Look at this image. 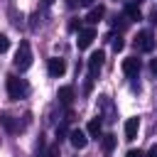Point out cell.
Listing matches in <instances>:
<instances>
[{"mask_svg": "<svg viewBox=\"0 0 157 157\" xmlns=\"http://www.w3.org/2000/svg\"><path fill=\"white\" fill-rule=\"evenodd\" d=\"M7 96L12 98V101H20V98H27V93H29V86H27V81L25 78H17V76H7Z\"/></svg>", "mask_w": 157, "mask_h": 157, "instance_id": "6da1fadb", "label": "cell"}, {"mask_svg": "<svg viewBox=\"0 0 157 157\" xmlns=\"http://www.w3.org/2000/svg\"><path fill=\"white\" fill-rule=\"evenodd\" d=\"M15 66L20 71H27L32 66V47H29V42H20V47L15 52Z\"/></svg>", "mask_w": 157, "mask_h": 157, "instance_id": "7a4b0ae2", "label": "cell"}, {"mask_svg": "<svg viewBox=\"0 0 157 157\" xmlns=\"http://www.w3.org/2000/svg\"><path fill=\"white\" fill-rule=\"evenodd\" d=\"M103 64H105V54H103L101 49H98V52H93V54L88 56V76H91V78H96V76L101 74Z\"/></svg>", "mask_w": 157, "mask_h": 157, "instance_id": "3957f363", "label": "cell"}, {"mask_svg": "<svg viewBox=\"0 0 157 157\" xmlns=\"http://www.w3.org/2000/svg\"><path fill=\"white\" fill-rule=\"evenodd\" d=\"M135 47H137V52H152V49H155V37H152V32H147V29L137 32Z\"/></svg>", "mask_w": 157, "mask_h": 157, "instance_id": "277c9868", "label": "cell"}, {"mask_svg": "<svg viewBox=\"0 0 157 157\" xmlns=\"http://www.w3.org/2000/svg\"><path fill=\"white\" fill-rule=\"evenodd\" d=\"M98 108H101V113H103V115H101L103 120H108V123L115 120V108H113V101H110L108 96H101V98H98Z\"/></svg>", "mask_w": 157, "mask_h": 157, "instance_id": "5b68a950", "label": "cell"}, {"mask_svg": "<svg viewBox=\"0 0 157 157\" xmlns=\"http://www.w3.org/2000/svg\"><path fill=\"white\" fill-rule=\"evenodd\" d=\"M69 140H71V145L76 147V150H83L86 145H88V132H83V130H71L69 132Z\"/></svg>", "mask_w": 157, "mask_h": 157, "instance_id": "8992f818", "label": "cell"}, {"mask_svg": "<svg viewBox=\"0 0 157 157\" xmlns=\"http://www.w3.org/2000/svg\"><path fill=\"white\" fill-rule=\"evenodd\" d=\"M96 39V29L93 27H86V29H81L78 32V39H76V44H78V49H86V47H91V42Z\"/></svg>", "mask_w": 157, "mask_h": 157, "instance_id": "52a82bcc", "label": "cell"}, {"mask_svg": "<svg viewBox=\"0 0 157 157\" xmlns=\"http://www.w3.org/2000/svg\"><path fill=\"white\" fill-rule=\"evenodd\" d=\"M123 71H125V76L135 78V76L140 74V59H137V56H128V59L123 61Z\"/></svg>", "mask_w": 157, "mask_h": 157, "instance_id": "ba28073f", "label": "cell"}, {"mask_svg": "<svg viewBox=\"0 0 157 157\" xmlns=\"http://www.w3.org/2000/svg\"><path fill=\"white\" fill-rule=\"evenodd\" d=\"M47 69H49V76L59 78V76L66 71V64H64V59H59V56H52V59H49V64H47Z\"/></svg>", "mask_w": 157, "mask_h": 157, "instance_id": "9c48e42d", "label": "cell"}, {"mask_svg": "<svg viewBox=\"0 0 157 157\" xmlns=\"http://www.w3.org/2000/svg\"><path fill=\"white\" fill-rule=\"evenodd\" d=\"M140 130V118H128L125 120V140H135Z\"/></svg>", "mask_w": 157, "mask_h": 157, "instance_id": "30bf717a", "label": "cell"}, {"mask_svg": "<svg viewBox=\"0 0 157 157\" xmlns=\"http://www.w3.org/2000/svg\"><path fill=\"white\" fill-rule=\"evenodd\" d=\"M103 15H105V7H103V5H93L91 12L86 15V22H88V25H96L98 20H103Z\"/></svg>", "mask_w": 157, "mask_h": 157, "instance_id": "8fae6325", "label": "cell"}, {"mask_svg": "<svg viewBox=\"0 0 157 157\" xmlns=\"http://www.w3.org/2000/svg\"><path fill=\"white\" fill-rule=\"evenodd\" d=\"M59 103L66 105V108L74 103V88H71V86H61V88H59Z\"/></svg>", "mask_w": 157, "mask_h": 157, "instance_id": "7c38bea8", "label": "cell"}, {"mask_svg": "<svg viewBox=\"0 0 157 157\" xmlns=\"http://www.w3.org/2000/svg\"><path fill=\"white\" fill-rule=\"evenodd\" d=\"M0 123L5 125V130H7V132H20V120H15L12 115L2 113V115H0Z\"/></svg>", "mask_w": 157, "mask_h": 157, "instance_id": "4fadbf2b", "label": "cell"}, {"mask_svg": "<svg viewBox=\"0 0 157 157\" xmlns=\"http://www.w3.org/2000/svg\"><path fill=\"white\" fill-rule=\"evenodd\" d=\"M86 132H88L91 137H101V132H103V120H101V115H98V118H93V120L88 123Z\"/></svg>", "mask_w": 157, "mask_h": 157, "instance_id": "5bb4252c", "label": "cell"}, {"mask_svg": "<svg viewBox=\"0 0 157 157\" xmlns=\"http://www.w3.org/2000/svg\"><path fill=\"white\" fill-rule=\"evenodd\" d=\"M115 142H118V137H115L113 132H105V135L101 137V145H103V152H105V155H110V152L115 150Z\"/></svg>", "mask_w": 157, "mask_h": 157, "instance_id": "9a60e30c", "label": "cell"}, {"mask_svg": "<svg viewBox=\"0 0 157 157\" xmlns=\"http://www.w3.org/2000/svg\"><path fill=\"white\" fill-rule=\"evenodd\" d=\"M125 17H128V20H142L140 5H135V2H128V5H125Z\"/></svg>", "mask_w": 157, "mask_h": 157, "instance_id": "2e32d148", "label": "cell"}, {"mask_svg": "<svg viewBox=\"0 0 157 157\" xmlns=\"http://www.w3.org/2000/svg\"><path fill=\"white\" fill-rule=\"evenodd\" d=\"M47 157H61V147H59V142H54V145L47 147Z\"/></svg>", "mask_w": 157, "mask_h": 157, "instance_id": "e0dca14e", "label": "cell"}, {"mask_svg": "<svg viewBox=\"0 0 157 157\" xmlns=\"http://www.w3.org/2000/svg\"><path fill=\"white\" fill-rule=\"evenodd\" d=\"M123 47H125V42H123V37H113V49H115V52H120Z\"/></svg>", "mask_w": 157, "mask_h": 157, "instance_id": "ac0fdd59", "label": "cell"}, {"mask_svg": "<svg viewBox=\"0 0 157 157\" xmlns=\"http://www.w3.org/2000/svg\"><path fill=\"white\" fill-rule=\"evenodd\" d=\"M7 47H10V39H7L5 34H0V54H2V52H7Z\"/></svg>", "mask_w": 157, "mask_h": 157, "instance_id": "d6986e66", "label": "cell"}, {"mask_svg": "<svg viewBox=\"0 0 157 157\" xmlns=\"http://www.w3.org/2000/svg\"><path fill=\"white\" fill-rule=\"evenodd\" d=\"M64 135H66V125H64V123H61V125H56V137H59V140H61V137H64ZM59 140H56V142H59Z\"/></svg>", "mask_w": 157, "mask_h": 157, "instance_id": "ffe728a7", "label": "cell"}, {"mask_svg": "<svg viewBox=\"0 0 157 157\" xmlns=\"http://www.w3.org/2000/svg\"><path fill=\"white\" fill-rule=\"evenodd\" d=\"M125 157H145V152H140V150H128Z\"/></svg>", "mask_w": 157, "mask_h": 157, "instance_id": "44dd1931", "label": "cell"}, {"mask_svg": "<svg viewBox=\"0 0 157 157\" xmlns=\"http://www.w3.org/2000/svg\"><path fill=\"white\" fill-rule=\"evenodd\" d=\"M150 71L157 76V59H152V61H150Z\"/></svg>", "mask_w": 157, "mask_h": 157, "instance_id": "7402d4cb", "label": "cell"}, {"mask_svg": "<svg viewBox=\"0 0 157 157\" xmlns=\"http://www.w3.org/2000/svg\"><path fill=\"white\" fill-rule=\"evenodd\" d=\"M66 5L69 7H76V5H81V0H66Z\"/></svg>", "mask_w": 157, "mask_h": 157, "instance_id": "603a6c76", "label": "cell"}, {"mask_svg": "<svg viewBox=\"0 0 157 157\" xmlns=\"http://www.w3.org/2000/svg\"><path fill=\"white\" fill-rule=\"evenodd\" d=\"M145 157H157V147H152V150H150V152H147Z\"/></svg>", "mask_w": 157, "mask_h": 157, "instance_id": "cb8c5ba5", "label": "cell"}, {"mask_svg": "<svg viewBox=\"0 0 157 157\" xmlns=\"http://www.w3.org/2000/svg\"><path fill=\"white\" fill-rule=\"evenodd\" d=\"M93 2H96V0H81V5H86V7H91Z\"/></svg>", "mask_w": 157, "mask_h": 157, "instance_id": "d4e9b609", "label": "cell"}, {"mask_svg": "<svg viewBox=\"0 0 157 157\" xmlns=\"http://www.w3.org/2000/svg\"><path fill=\"white\" fill-rule=\"evenodd\" d=\"M42 2H44V5H52V2H54V0H42Z\"/></svg>", "mask_w": 157, "mask_h": 157, "instance_id": "484cf974", "label": "cell"}, {"mask_svg": "<svg viewBox=\"0 0 157 157\" xmlns=\"http://www.w3.org/2000/svg\"><path fill=\"white\" fill-rule=\"evenodd\" d=\"M140 2H142V0H135V5H140Z\"/></svg>", "mask_w": 157, "mask_h": 157, "instance_id": "4316f807", "label": "cell"}]
</instances>
